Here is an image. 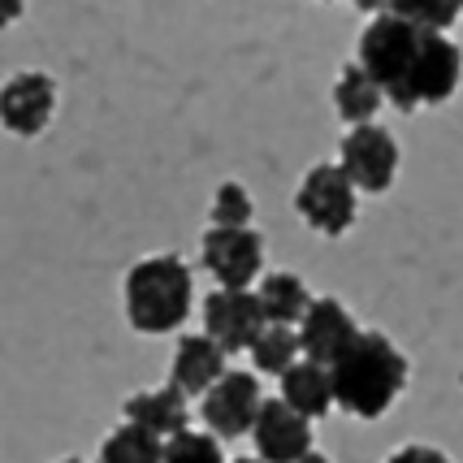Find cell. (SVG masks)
<instances>
[{
	"label": "cell",
	"mask_w": 463,
	"mask_h": 463,
	"mask_svg": "<svg viewBox=\"0 0 463 463\" xmlns=\"http://www.w3.org/2000/svg\"><path fill=\"white\" fill-rule=\"evenodd\" d=\"M407 377H411L407 355L377 329H360L351 346L329 364L334 403L360 420H382L407 390Z\"/></svg>",
	"instance_id": "1"
},
{
	"label": "cell",
	"mask_w": 463,
	"mask_h": 463,
	"mask_svg": "<svg viewBox=\"0 0 463 463\" xmlns=\"http://www.w3.org/2000/svg\"><path fill=\"white\" fill-rule=\"evenodd\" d=\"M191 303H195V278L174 251L130 264L121 282V307L135 334H174L191 317Z\"/></svg>",
	"instance_id": "2"
},
{
	"label": "cell",
	"mask_w": 463,
	"mask_h": 463,
	"mask_svg": "<svg viewBox=\"0 0 463 463\" xmlns=\"http://www.w3.org/2000/svg\"><path fill=\"white\" fill-rule=\"evenodd\" d=\"M364 9L373 14V22L360 31L355 65L377 82L385 104H394L399 113H416V104H411V79H416V61H420V48L429 31L407 26L403 18L385 14L377 5H364Z\"/></svg>",
	"instance_id": "3"
},
{
	"label": "cell",
	"mask_w": 463,
	"mask_h": 463,
	"mask_svg": "<svg viewBox=\"0 0 463 463\" xmlns=\"http://www.w3.org/2000/svg\"><path fill=\"white\" fill-rule=\"evenodd\" d=\"M295 213L307 230H317L325 239H343L360 217V195L346 182V174L334 161L312 165L303 182L295 186Z\"/></svg>",
	"instance_id": "4"
},
{
	"label": "cell",
	"mask_w": 463,
	"mask_h": 463,
	"mask_svg": "<svg viewBox=\"0 0 463 463\" xmlns=\"http://www.w3.org/2000/svg\"><path fill=\"white\" fill-rule=\"evenodd\" d=\"M200 260L217 278V290H251L264 273V239L260 230H203Z\"/></svg>",
	"instance_id": "5"
},
{
	"label": "cell",
	"mask_w": 463,
	"mask_h": 463,
	"mask_svg": "<svg viewBox=\"0 0 463 463\" xmlns=\"http://www.w3.org/2000/svg\"><path fill=\"white\" fill-rule=\"evenodd\" d=\"M338 169L346 174V182L355 186V195H385L394 186L399 174V143L382 126H355L343 135V161Z\"/></svg>",
	"instance_id": "6"
},
{
	"label": "cell",
	"mask_w": 463,
	"mask_h": 463,
	"mask_svg": "<svg viewBox=\"0 0 463 463\" xmlns=\"http://www.w3.org/2000/svg\"><path fill=\"white\" fill-rule=\"evenodd\" d=\"M57 113V82L40 70H22L0 82V126L18 139H35Z\"/></svg>",
	"instance_id": "7"
},
{
	"label": "cell",
	"mask_w": 463,
	"mask_h": 463,
	"mask_svg": "<svg viewBox=\"0 0 463 463\" xmlns=\"http://www.w3.org/2000/svg\"><path fill=\"white\" fill-rule=\"evenodd\" d=\"M203 403V424H208V433L222 442V438H242V433H251V424H256V411H260L264 394H260V377L256 373H225L222 382L213 385L208 394L200 399Z\"/></svg>",
	"instance_id": "8"
},
{
	"label": "cell",
	"mask_w": 463,
	"mask_h": 463,
	"mask_svg": "<svg viewBox=\"0 0 463 463\" xmlns=\"http://www.w3.org/2000/svg\"><path fill=\"white\" fill-rule=\"evenodd\" d=\"M355 334H360V325L351 317V307L343 299H334V295H321V299L307 303L299 329H295V343H299V355L307 364L329 368L351 346Z\"/></svg>",
	"instance_id": "9"
},
{
	"label": "cell",
	"mask_w": 463,
	"mask_h": 463,
	"mask_svg": "<svg viewBox=\"0 0 463 463\" xmlns=\"http://www.w3.org/2000/svg\"><path fill=\"white\" fill-rule=\"evenodd\" d=\"M260 329H264V317L251 290H213L203 299V338L217 343L225 355L247 351L260 338Z\"/></svg>",
	"instance_id": "10"
},
{
	"label": "cell",
	"mask_w": 463,
	"mask_h": 463,
	"mask_svg": "<svg viewBox=\"0 0 463 463\" xmlns=\"http://www.w3.org/2000/svg\"><path fill=\"white\" fill-rule=\"evenodd\" d=\"M251 442L260 463H299L312 450V424L295 416L282 399H264L251 424Z\"/></svg>",
	"instance_id": "11"
},
{
	"label": "cell",
	"mask_w": 463,
	"mask_h": 463,
	"mask_svg": "<svg viewBox=\"0 0 463 463\" xmlns=\"http://www.w3.org/2000/svg\"><path fill=\"white\" fill-rule=\"evenodd\" d=\"M463 82V52L450 35H424L416 79H411V104H446Z\"/></svg>",
	"instance_id": "12"
},
{
	"label": "cell",
	"mask_w": 463,
	"mask_h": 463,
	"mask_svg": "<svg viewBox=\"0 0 463 463\" xmlns=\"http://www.w3.org/2000/svg\"><path fill=\"white\" fill-rule=\"evenodd\" d=\"M225 360H230V355H225L217 343H208L203 334H186V338H178V351H174V364H169V385L178 390L186 403H191V399H203V394L230 373Z\"/></svg>",
	"instance_id": "13"
},
{
	"label": "cell",
	"mask_w": 463,
	"mask_h": 463,
	"mask_svg": "<svg viewBox=\"0 0 463 463\" xmlns=\"http://www.w3.org/2000/svg\"><path fill=\"white\" fill-rule=\"evenodd\" d=\"M121 416H126V424H139L143 433H152V438H161V442H169V438H178V433L191 429V403H186L169 382L156 385V390L130 394V399L121 403Z\"/></svg>",
	"instance_id": "14"
},
{
	"label": "cell",
	"mask_w": 463,
	"mask_h": 463,
	"mask_svg": "<svg viewBox=\"0 0 463 463\" xmlns=\"http://www.w3.org/2000/svg\"><path fill=\"white\" fill-rule=\"evenodd\" d=\"M282 403L295 411V416H303V420H321V416H329V407H334V390H329V368H321V364H290L282 377Z\"/></svg>",
	"instance_id": "15"
},
{
	"label": "cell",
	"mask_w": 463,
	"mask_h": 463,
	"mask_svg": "<svg viewBox=\"0 0 463 463\" xmlns=\"http://www.w3.org/2000/svg\"><path fill=\"white\" fill-rule=\"evenodd\" d=\"M251 295L260 303L264 325H282V329H295V325L303 321V312H307V303H312L307 286H303L295 273H286V269L260 273V286H256Z\"/></svg>",
	"instance_id": "16"
},
{
	"label": "cell",
	"mask_w": 463,
	"mask_h": 463,
	"mask_svg": "<svg viewBox=\"0 0 463 463\" xmlns=\"http://www.w3.org/2000/svg\"><path fill=\"white\" fill-rule=\"evenodd\" d=\"M382 104L385 100H382V91H377V82L368 79L355 61L343 65V74L334 82V113L355 130V126H373V118H377Z\"/></svg>",
	"instance_id": "17"
},
{
	"label": "cell",
	"mask_w": 463,
	"mask_h": 463,
	"mask_svg": "<svg viewBox=\"0 0 463 463\" xmlns=\"http://www.w3.org/2000/svg\"><path fill=\"white\" fill-rule=\"evenodd\" d=\"M377 9L403 18L407 26H416V31H429V35H446V31L463 18L459 0H390V5H377Z\"/></svg>",
	"instance_id": "18"
},
{
	"label": "cell",
	"mask_w": 463,
	"mask_h": 463,
	"mask_svg": "<svg viewBox=\"0 0 463 463\" xmlns=\"http://www.w3.org/2000/svg\"><path fill=\"white\" fill-rule=\"evenodd\" d=\"M161 450H165L161 438L143 433L139 424L121 420L100 442V463H161Z\"/></svg>",
	"instance_id": "19"
},
{
	"label": "cell",
	"mask_w": 463,
	"mask_h": 463,
	"mask_svg": "<svg viewBox=\"0 0 463 463\" xmlns=\"http://www.w3.org/2000/svg\"><path fill=\"white\" fill-rule=\"evenodd\" d=\"M251 351V368L264 373V377H282L290 364H299V343H295V329H282V325H264L260 338L247 346Z\"/></svg>",
	"instance_id": "20"
},
{
	"label": "cell",
	"mask_w": 463,
	"mask_h": 463,
	"mask_svg": "<svg viewBox=\"0 0 463 463\" xmlns=\"http://www.w3.org/2000/svg\"><path fill=\"white\" fill-rule=\"evenodd\" d=\"M251 191L242 182H222L213 195V230H247L251 225Z\"/></svg>",
	"instance_id": "21"
},
{
	"label": "cell",
	"mask_w": 463,
	"mask_h": 463,
	"mask_svg": "<svg viewBox=\"0 0 463 463\" xmlns=\"http://www.w3.org/2000/svg\"><path fill=\"white\" fill-rule=\"evenodd\" d=\"M161 463H225V455H222V442H217L213 433L186 429V433L165 442Z\"/></svg>",
	"instance_id": "22"
},
{
	"label": "cell",
	"mask_w": 463,
	"mask_h": 463,
	"mask_svg": "<svg viewBox=\"0 0 463 463\" xmlns=\"http://www.w3.org/2000/svg\"><path fill=\"white\" fill-rule=\"evenodd\" d=\"M385 463H450V459H446V455L438 450V446L407 442V446H399V450H394V455H390Z\"/></svg>",
	"instance_id": "23"
},
{
	"label": "cell",
	"mask_w": 463,
	"mask_h": 463,
	"mask_svg": "<svg viewBox=\"0 0 463 463\" xmlns=\"http://www.w3.org/2000/svg\"><path fill=\"white\" fill-rule=\"evenodd\" d=\"M22 14H26V5H18V0H0V31H5V26H14Z\"/></svg>",
	"instance_id": "24"
},
{
	"label": "cell",
	"mask_w": 463,
	"mask_h": 463,
	"mask_svg": "<svg viewBox=\"0 0 463 463\" xmlns=\"http://www.w3.org/2000/svg\"><path fill=\"white\" fill-rule=\"evenodd\" d=\"M299 463H329V459H325L321 450H307V455H303V459H299Z\"/></svg>",
	"instance_id": "25"
},
{
	"label": "cell",
	"mask_w": 463,
	"mask_h": 463,
	"mask_svg": "<svg viewBox=\"0 0 463 463\" xmlns=\"http://www.w3.org/2000/svg\"><path fill=\"white\" fill-rule=\"evenodd\" d=\"M57 463H87V459H74V455H70V459H57Z\"/></svg>",
	"instance_id": "26"
},
{
	"label": "cell",
	"mask_w": 463,
	"mask_h": 463,
	"mask_svg": "<svg viewBox=\"0 0 463 463\" xmlns=\"http://www.w3.org/2000/svg\"><path fill=\"white\" fill-rule=\"evenodd\" d=\"M234 463H260V459H234Z\"/></svg>",
	"instance_id": "27"
}]
</instances>
